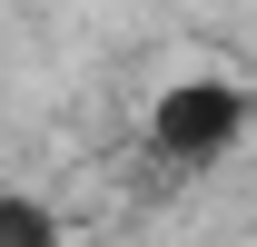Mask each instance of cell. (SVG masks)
<instances>
[{"mask_svg":"<svg viewBox=\"0 0 257 247\" xmlns=\"http://www.w3.org/2000/svg\"><path fill=\"white\" fill-rule=\"evenodd\" d=\"M257 129V89L247 79H227V69H178L159 99H149V119H139V149L159 178H208L218 158L247 149Z\"/></svg>","mask_w":257,"mask_h":247,"instance_id":"cell-1","label":"cell"},{"mask_svg":"<svg viewBox=\"0 0 257 247\" xmlns=\"http://www.w3.org/2000/svg\"><path fill=\"white\" fill-rule=\"evenodd\" d=\"M0 247H60V208L40 188H10L0 198Z\"/></svg>","mask_w":257,"mask_h":247,"instance_id":"cell-2","label":"cell"}]
</instances>
